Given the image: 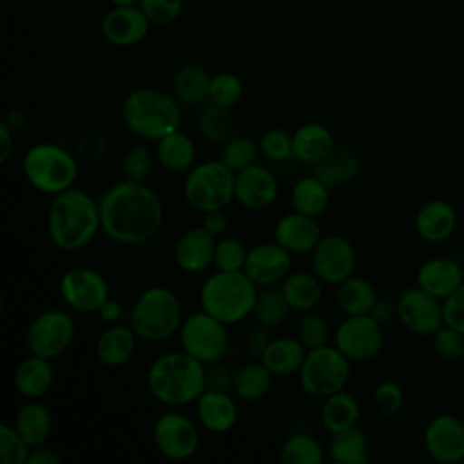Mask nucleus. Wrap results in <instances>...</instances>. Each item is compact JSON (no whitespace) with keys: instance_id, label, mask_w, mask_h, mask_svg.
<instances>
[{"instance_id":"obj_1","label":"nucleus","mask_w":464,"mask_h":464,"mask_svg":"<svg viewBox=\"0 0 464 464\" xmlns=\"http://www.w3.org/2000/svg\"><path fill=\"white\" fill-rule=\"evenodd\" d=\"M103 234L120 245H143L163 225V203L143 181L121 179L98 196Z\"/></svg>"},{"instance_id":"obj_2","label":"nucleus","mask_w":464,"mask_h":464,"mask_svg":"<svg viewBox=\"0 0 464 464\" xmlns=\"http://www.w3.org/2000/svg\"><path fill=\"white\" fill-rule=\"evenodd\" d=\"M102 228L100 205L82 188H67L56 196L47 210L51 241L65 252L85 248Z\"/></svg>"},{"instance_id":"obj_3","label":"nucleus","mask_w":464,"mask_h":464,"mask_svg":"<svg viewBox=\"0 0 464 464\" xmlns=\"http://www.w3.org/2000/svg\"><path fill=\"white\" fill-rule=\"evenodd\" d=\"M150 395L169 406L198 401L207 390V368L187 352H169L156 357L147 370Z\"/></svg>"},{"instance_id":"obj_4","label":"nucleus","mask_w":464,"mask_h":464,"mask_svg":"<svg viewBox=\"0 0 464 464\" xmlns=\"http://www.w3.org/2000/svg\"><path fill=\"white\" fill-rule=\"evenodd\" d=\"M121 118L129 130L149 141L179 130L183 120L176 96L152 87L130 91L121 103Z\"/></svg>"},{"instance_id":"obj_5","label":"nucleus","mask_w":464,"mask_h":464,"mask_svg":"<svg viewBox=\"0 0 464 464\" xmlns=\"http://www.w3.org/2000/svg\"><path fill=\"white\" fill-rule=\"evenodd\" d=\"M257 294V285L243 270H218L203 281L199 303L221 323L237 324L254 314Z\"/></svg>"},{"instance_id":"obj_6","label":"nucleus","mask_w":464,"mask_h":464,"mask_svg":"<svg viewBox=\"0 0 464 464\" xmlns=\"http://www.w3.org/2000/svg\"><path fill=\"white\" fill-rule=\"evenodd\" d=\"M183 323L181 303L169 286L143 290L129 312V324L138 339L158 343L172 337Z\"/></svg>"},{"instance_id":"obj_7","label":"nucleus","mask_w":464,"mask_h":464,"mask_svg":"<svg viewBox=\"0 0 464 464\" xmlns=\"http://www.w3.org/2000/svg\"><path fill=\"white\" fill-rule=\"evenodd\" d=\"M22 169L36 190L51 196L74 187L78 178V163L72 154L51 141L33 145L24 156Z\"/></svg>"},{"instance_id":"obj_8","label":"nucleus","mask_w":464,"mask_h":464,"mask_svg":"<svg viewBox=\"0 0 464 464\" xmlns=\"http://www.w3.org/2000/svg\"><path fill=\"white\" fill-rule=\"evenodd\" d=\"M183 196L201 214L225 210L236 199V172L221 160L203 161L185 176Z\"/></svg>"},{"instance_id":"obj_9","label":"nucleus","mask_w":464,"mask_h":464,"mask_svg":"<svg viewBox=\"0 0 464 464\" xmlns=\"http://www.w3.org/2000/svg\"><path fill=\"white\" fill-rule=\"evenodd\" d=\"M350 375L352 361L335 344L310 348L299 368L301 388L315 399H324L344 390Z\"/></svg>"},{"instance_id":"obj_10","label":"nucleus","mask_w":464,"mask_h":464,"mask_svg":"<svg viewBox=\"0 0 464 464\" xmlns=\"http://www.w3.org/2000/svg\"><path fill=\"white\" fill-rule=\"evenodd\" d=\"M228 324L221 323L203 308L183 317L178 330L181 350L201 361L203 364H212L221 361L230 348Z\"/></svg>"},{"instance_id":"obj_11","label":"nucleus","mask_w":464,"mask_h":464,"mask_svg":"<svg viewBox=\"0 0 464 464\" xmlns=\"http://www.w3.org/2000/svg\"><path fill=\"white\" fill-rule=\"evenodd\" d=\"M74 337L72 317L58 308L38 314L25 330V344L31 353L54 359L62 355Z\"/></svg>"},{"instance_id":"obj_12","label":"nucleus","mask_w":464,"mask_h":464,"mask_svg":"<svg viewBox=\"0 0 464 464\" xmlns=\"http://www.w3.org/2000/svg\"><path fill=\"white\" fill-rule=\"evenodd\" d=\"M334 344L352 362L370 361L382 350V324L372 314L346 315L334 332Z\"/></svg>"},{"instance_id":"obj_13","label":"nucleus","mask_w":464,"mask_h":464,"mask_svg":"<svg viewBox=\"0 0 464 464\" xmlns=\"http://www.w3.org/2000/svg\"><path fill=\"white\" fill-rule=\"evenodd\" d=\"M152 440L165 459L185 460L199 448V430L188 415L172 410L156 419L152 426Z\"/></svg>"},{"instance_id":"obj_14","label":"nucleus","mask_w":464,"mask_h":464,"mask_svg":"<svg viewBox=\"0 0 464 464\" xmlns=\"http://www.w3.org/2000/svg\"><path fill=\"white\" fill-rule=\"evenodd\" d=\"M397 317L404 328L417 335H433L444 324L442 301L420 286L402 290L395 301Z\"/></svg>"},{"instance_id":"obj_15","label":"nucleus","mask_w":464,"mask_h":464,"mask_svg":"<svg viewBox=\"0 0 464 464\" xmlns=\"http://www.w3.org/2000/svg\"><path fill=\"white\" fill-rule=\"evenodd\" d=\"M357 254L350 239L339 234L323 236L312 250L314 274L328 285H339L353 276Z\"/></svg>"},{"instance_id":"obj_16","label":"nucleus","mask_w":464,"mask_h":464,"mask_svg":"<svg viewBox=\"0 0 464 464\" xmlns=\"http://www.w3.org/2000/svg\"><path fill=\"white\" fill-rule=\"evenodd\" d=\"M60 294L72 310L92 314L109 299V285L98 270L74 266L62 276Z\"/></svg>"},{"instance_id":"obj_17","label":"nucleus","mask_w":464,"mask_h":464,"mask_svg":"<svg viewBox=\"0 0 464 464\" xmlns=\"http://www.w3.org/2000/svg\"><path fill=\"white\" fill-rule=\"evenodd\" d=\"M424 450L440 464L464 460V420L453 413L435 415L424 430Z\"/></svg>"},{"instance_id":"obj_18","label":"nucleus","mask_w":464,"mask_h":464,"mask_svg":"<svg viewBox=\"0 0 464 464\" xmlns=\"http://www.w3.org/2000/svg\"><path fill=\"white\" fill-rule=\"evenodd\" d=\"M243 272L257 286H274L292 272V254L277 241L254 245L248 248Z\"/></svg>"},{"instance_id":"obj_19","label":"nucleus","mask_w":464,"mask_h":464,"mask_svg":"<svg viewBox=\"0 0 464 464\" xmlns=\"http://www.w3.org/2000/svg\"><path fill=\"white\" fill-rule=\"evenodd\" d=\"M150 22L140 5H112L102 18V36L116 47H132L149 34Z\"/></svg>"},{"instance_id":"obj_20","label":"nucleus","mask_w":464,"mask_h":464,"mask_svg":"<svg viewBox=\"0 0 464 464\" xmlns=\"http://www.w3.org/2000/svg\"><path fill=\"white\" fill-rule=\"evenodd\" d=\"M279 194L276 174L265 165H250L236 172V201L250 210L270 207Z\"/></svg>"},{"instance_id":"obj_21","label":"nucleus","mask_w":464,"mask_h":464,"mask_svg":"<svg viewBox=\"0 0 464 464\" xmlns=\"http://www.w3.org/2000/svg\"><path fill=\"white\" fill-rule=\"evenodd\" d=\"M218 237L205 230V227H192L185 230L174 243V263L187 274H199L214 265Z\"/></svg>"},{"instance_id":"obj_22","label":"nucleus","mask_w":464,"mask_h":464,"mask_svg":"<svg viewBox=\"0 0 464 464\" xmlns=\"http://www.w3.org/2000/svg\"><path fill=\"white\" fill-rule=\"evenodd\" d=\"M274 237L290 254H308L321 241L323 230L315 218L294 210L279 218L274 227Z\"/></svg>"},{"instance_id":"obj_23","label":"nucleus","mask_w":464,"mask_h":464,"mask_svg":"<svg viewBox=\"0 0 464 464\" xmlns=\"http://www.w3.org/2000/svg\"><path fill=\"white\" fill-rule=\"evenodd\" d=\"M462 283V266L451 257H430L417 270V286L440 301L448 299Z\"/></svg>"},{"instance_id":"obj_24","label":"nucleus","mask_w":464,"mask_h":464,"mask_svg":"<svg viewBox=\"0 0 464 464\" xmlns=\"http://www.w3.org/2000/svg\"><path fill=\"white\" fill-rule=\"evenodd\" d=\"M415 232L428 243H442L457 228V210L444 199L424 201L413 218Z\"/></svg>"},{"instance_id":"obj_25","label":"nucleus","mask_w":464,"mask_h":464,"mask_svg":"<svg viewBox=\"0 0 464 464\" xmlns=\"http://www.w3.org/2000/svg\"><path fill=\"white\" fill-rule=\"evenodd\" d=\"M196 413L199 424L214 433L228 431L237 420V406L223 390L207 388L196 401Z\"/></svg>"},{"instance_id":"obj_26","label":"nucleus","mask_w":464,"mask_h":464,"mask_svg":"<svg viewBox=\"0 0 464 464\" xmlns=\"http://www.w3.org/2000/svg\"><path fill=\"white\" fill-rule=\"evenodd\" d=\"M294 158L306 165H317L334 152L332 130L317 121L299 125L292 134Z\"/></svg>"},{"instance_id":"obj_27","label":"nucleus","mask_w":464,"mask_h":464,"mask_svg":"<svg viewBox=\"0 0 464 464\" xmlns=\"http://www.w3.org/2000/svg\"><path fill=\"white\" fill-rule=\"evenodd\" d=\"M136 332L132 330L130 324H121L114 323L107 326L94 346L96 359L111 368H118L127 364L136 350Z\"/></svg>"},{"instance_id":"obj_28","label":"nucleus","mask_w":464,"mask_h":464,"mask_svg":"<svg viewBox=\"0 0 464 464\" xmlns=\"http://www.w3.org/2000/svg\"><path fill=\"white\" fill-rule=\"evenodd\" d=\"M49 361L51 359L31 353L29 357L18 362L13 375V382L22 397L40 399L49 392L54 379V370Z\"/></svg>"},{"instance_id":"obj_29","label":"nucleus","mask_w":464,"mask_h":464,"mask_svg":"<svg viewBox=\"0 0 464 464\" xmlns=\"http://www.w3.org/2000/svg\"><path fill=\"white\" fill-rule=\"evenodd\" d=\"M308 348L299 337H276L261 355V362L277 377L299 373Z\"/></svg>"},{"instance_id":"obj_30","label":"nucleus","mask_w":464,"mask_h":464,"mask_svg":"<svg viewBox=\"0 0 464 464\" xmlns=\"http://www.w3.org/2000/svg\"><path fill=\"white\" fill-rule=\"evenodd\" d=\"M13 426L31 448H36L47 442L53 430V417L42 402L27 399V402L16 411Z\"/></svg>"},{"instance_id":"obj_31","label":"nucleus","mask_w":464,"mask_h":464,"mask_svg":"<svg viewBox=\"0 0 464 464\" xmlns=\"http://www.w3.org/2000/svg\"><path fill=\"white\" fill-rule=\"evenodd\" d=\"M279 288L290 308L297 312H310L323 299V281L310 272H290Z\"/></svg>"},{"instance_id":"obj_32","label":"nucleus","mask_w":464,"mask_h":464,"mask_svg":"<svg viewBox=\"0 0 464 464\" xmlns=\"http://www.w3.org/2000/svg\"><path fill=\"white\" fill-rule=\"evenodd\" d=\"M328 457L339 464H366L370 460V440L361 426H350L332 433L328 442Z\"/></svg>"},{"instance_id":"obj_33","label":"nucleus","mask_w":464,"mask_h":464,"mask_svg":"<svg viewBox=\"0 0 464 464\" xmlns=\"http://www.w3.org/2000/svg\"><path fill=\"white\" fill-rule=\"evenodd\" d=\"M208 71L199 63H185L172 76V94L179 103L201 105L208 102Z\"/></svg>"},{"instance_id":"obj_34","label":"nucleus","mask_w":464,"mask_h":464,"mask_svg":"<svg viewBox=\"0 0 464 464\" xmlns=\"http://www.w3.org/2000/svg\"><path fill=\"white\" fill-rule=\"evenodd\" d=\"M156 160L170 172H188L194 167L196 145L181 130H174L156 141Z\"/></svg>"},{"instance_id":"obj_35","label":"nucleus","mask_w":464,"mask_h":464,"mask_svg":"<svg viewBox=\"0 0 464 464\" xmlns=\"http://www.w3.org/2000/svg\"><path fill=\"white\" fill-rule=\"evenodd\" d=\"M319 417L323 428L332 435L355 426L361 417V406L352 393L341 390L323 399Z\"/></svg>"},{"instance_id":"obj_36","label":"nucleus","mask_w":464,"mask_h":464,"mask_svg":"<svg viewBox=\"0 0 464 464\" xmlns=\"http://www.w3.org/2000/svg\"><path fill=\"white\" fill-rule=\"evenodd\" d=\"M377 292L373 285L359 276H350L337 285L335 301L346 315L370 314L377 303Z\"/></svg>"},{"instance_id":"obj_37","label":"nucleus","mask_w":464,"mask_h":464,"mask_svg":"<svg viewBox=\"0 0 464 464\" xmlns=\"http://www.w3.org/2000/svg\"><path fill=\"white\" fill-rule=\"evenodd\" d=\"M290 201L295 212L319 218L330 205V187L317 176H304L294 183Z\"/></svg>"},{"instance_id":"obj_38","label":"nucleus","mask_w":464,"mask_h":464,"mask_svg":"<svg viewBox=\"0 0 464 464\" xmlns=\"http://www.w3.org/2000/svg\"><path fill=\"white\" fill-rule=\"evenodd\" d=\"M274 373L263 362H246L234 373L232 392L243 401H257L272 388Z\"/></svg>"},{"instance_id":"obj_39","label":"nucleus","mask_w":464,"mask_h":464,"mask_svg":"<svg viewBox=\"0 0 464 464\" xmlns=\"http://www.w3.org/2000/svg\"><path fill=\"white\" fill-rule=\"evenodd\" d=\"M361 170V158L353 150H335L321 163L314 165V176L328 187L353 179Z\"/></svg>"},{"instance_id":"obj_40","label":"nucleus","mask_w":464,"mask_h":464,"mask_svg":"<svg viewBox=\"0 0 464 464\" xmlns=\"http://www.w3.org/2000/svg\"><path fill=\"white\" fill-rule=\"evenodd\" d=\"M279 460L283 464H321L324 460V450L312 435L294 433L283 442Z\"/></svg>"},{"instance_id":"obj_41","label":"nucleus","mask_w":464,"mask_h":464,"mask_svg":"<svg viewBox=\"0 0 464 464\" xmlns=\"http://www.w3.org/2000/svg\"><path fill=\"white\" fill-rule=\"evenodd\" d=\"M234 120L230 109L219 105H207L198 116V130L210 143H225L232 136Z\"/></svg>"},{"instance_id":"obj_42","label":"nucleus","mask_w":464,"mask_h":464,"mask_svg":"<svg viewBox=\"0 0 464 464\" xmlns=\"http://www.w3.org/2000/svg\"><path fill=\"white\" fill-rule=\"evenodd\" d=\"M290 310L292 308L286 303L281 288L265 286V290H261L257 294V301H256V306H254V315H256V319L261 326L270 328V326L281 324L286 319Z\"/></svg>"},{"instance_id":"obj_43","label":"nucleus","mask_w":464,"mask_h":464,"mask_svg":"<svg viewBox=\"0 0 464 464\" xmlns=\"http://www.w3.org/2000/svg\"><path fill=\"white\" fill-rule=\"evenodd\" d=\"M259 154H261L259 143H256L252 138L230 136L223 143L221 161L234 172H239L250 165H256Z\"/></svg>"},{"instance_id":"obj_44","label":"nucleus","mask_w":464,"mask_h":464,"mask_svg":"<svg viewBox=\"0 0 464 464\" xmlns=\"http://www.w3.org/2000/svg\"><path fill=\"white\" fill-rule=\"evenodd\" d=\"M243 98V82L230 71H221L210 76L208 102L219 107L232 109Z\"/></svg>"},{"instance_id":"obj_45","label":"nucleus","mask_w":464,"mask_h":464,"mask_svg":"<svg viewBox=\"0 0 464 464\" xmlns=\"http://www.w3.org/2000/svg\"><path fill=\"white\" fill-rule=\"evenodd\" d=\"M330 335H332V330L326 317L312 310L304 312V315L297 323V337L308 350L328 344Z\"/></svg>"},{"instance_id":"obj_46","label":"nucleus","mask_w":464,"mask_h":464,"mask_svg":"<svg viewBox=\"0 0 464 464\" xmlns=\"http://www.w3.org/2000/svg\"><path fill=\"white\" fill-rule=\"evenodd\" d=\"M246 246L237 237H221L216 243L214 252V266L225 272H236L245 268L246 261Z\"/></svg>"},{"instance_id":"obj_47","label":"nucleus","mask_w":464,"mask_h":464,"mask_svg":"<svg viewBox=\"0 0 464 464\" xmlns=\"http://www.w3.org/2000/svg\"><path fill=\"white\" fill-rule=\"evenodd\" d=\"M31 446L20 437L14 426H0V462L2 464H27Z\"/></svg>"},{"instance_id":"obj_48","label":"nucleus","mask_w":464,"mask_h":464,"mask_svg":"<svg viewBox=\"0 0 464 464\" xmlns=\"http://www.w3.org/2000/svg\"><path fill=\"white\" fill-rule=\"evenodd\" d=\"M259 149H261V154L272 161H285L290 156H294L292 136L285 129H279V127L266 129L261 134Z\"/></svg>"},{"instance_id":"obj_49","label":"nucleus","mask_w":464,"mask_h":464,"mask_svg":"<svg viewBox=\"0 0 464 464\" xmlns=\"http://www.w3.org/2000/svg\"><path fill=\"white\" fill-rule=\"evenodd\" d=\"M154 158L145 145L130 147L121 158V172L127 179L145 181L152 172Z\"/></svg>"},{"instance_id":"obj_50","label":"nucleus","mask_w":464,"mask_h":464,"mask_svg":"<svg viewBox=\"0 0 464 464\" xmlns=\"http://www.w3.org/2000/svg\"><path fill=\"white\" fill-rule=\"evenodd\" d=\"M435 353L444 361H459L464 355V334L450 324H442L433 335Z\"/></svg>"},{"instance_id":"obj_51","label":"nucleus","mask_w":464,"mask_h":464,"mask_svg":"<svg viewBox=\"0 0 464 464\" xmlns=\"http://www.w3.org/2000/svg\"><path fill=\"white\" fill-rule=\"evenodd\" d=\"M373 406L384 417L397 415L404 406V392L395 381H382L373 390Z\"/></svg>"},{"instance_id":"obj_52","label":"nucleus","mask_w":464,"mask_h":464,"mask_svg":"<svg viewBox=\"0 0 464 464\" xmlns=\"http://www.w3.org/2000/svg\"><path fill=\"white\" fill-rule=\"evenodd\" d=\"M138 5L152 25H170L179 18L183 0H140Z\"/></svg>"},{"instance_id":"obj_53","label":"nucleus","mask_w":464,"mask_h":464,"mask_svg":"<svg viewBox=\"0 0 464 464\" xmlns=\"http://www.w3.org/2000/svg\"><path fill=\"white\" fill-rule=\"evenodd\" d=\"M444 323L464 334V283L442 301Z\"/></svg>"},{"instance_id":"obj_54","label":"nucleus","mask_w":464,"mask_h":464,"mask_svg":"<svg viewBox=\"0 0 464 464\" xmlns=\"http://www.w3.org/2000/svg\"><path fill=\"white\" fill-rule=\"evenodd\" d=\"M232 382H234V373L225 364H221V361L212 362L210 368L207 370V388L228 392L232 388Z\"/></svg>"},{"instance_id":"obj_55","label":"nucleus","mask_w":464,"mask_h":464,"mask_svg":"<svg viewBox=\"0 0 464 464\" xmlns=\"http://www.w3.org/2000/svg\"><path fill=\"white\" fill-rule=\"evenodd\" d=\"M207 232H210L214 237H221L228 228V219L223 210H212L203 214V223Z\"/></svg>"},{"instance_id":"obj_56","label":"nucleus","mask_w":464,"mask_h":464,"mask_svg":"<svg viewBox=\"0 0 464 464\" xmlns=\"http://www.w3.org/2000/svg\"><path fill=\"white\" fill-rule=\"evenodd\" d=\"M60 462H62V457L53 448H47L45 444L31 448L29 459H27V464H60Z\"/></svg>"},{"instance_id":"obj_57","label":"nucleus","mask_w":464,"mask_h":464,"mask_svg":"<svg viewBox=\"0 0 464 464\" xmlns=\"http://www.w3.org/2000/svg\"><path fill=\"white\" fill-rule=\"evenodd\" d=\"M98 314H100V317L105 321V323H109V324H114V323H118L121 317H123V304L118 301V299H107L103 304H102V308L98 310Z\"/></svg>"},{"instance_id":"obj_58","label":"nucleus","mask_w":464,"mask_h":464,"mask_svg":"<svg viewBox=\"0 0 464 464\" xmlns=\"http://www.w3.org/2000/svg\"><path fill=\"white\" fill-rule=\"evenodd\" d=\"M270 341L272 339H268V335H266V332L263 328L252 330L250 335H248V350H250V353L261 359V355H263V352H265V348L268 346Z\"/></svg>"},{"instance_id":"obj_59","label":"nucleus","mask_w":464,"mask_h":464,"mask_svg":"<svg viewBox=\"0 0 464 464\" xmlns=\"http://www.w3.org/2000/svg\"><path fill=\"white\" fill-rule=\"evenodd\" d=\"M381 324H386L393 315H397L395 303H390L388 299H377L373 310L370 312Z\"/></svg>"},{"instance_id":"obj_60","label":"nucleus","mask_w":464,"mask_h":464,"mask_svg":"<svg viewBox=\"0 0 464 464\" xmlns=\"http://www.w3.org/2000/svg\"><path fill=\"white\" fill-rule=\"evenodd\" d=\"M0 140H2V149H0V161L5 163L14 149V132L2 121L0 123Z\"/></svg>"},{"instance_id":"obj_61","label":"nucleus","mask_w":464,"mask_h":464,"mask_svg":"<svg viewBox=\"0 0 464 464\" xmlns=\"http://www.w3.org/2000/svg\"><path fill=\"white\" fill-rule=\"evenodd\" d=\"M25 121H27L25 112H24V111H20V109H13V111H9V112L5 114V118H4V123H5L13 132H18V130L25 125Z\"/></svg>"},{"instance_id":"obj_62","label":"nucleus","mask_w":464,"mask_h":464,"mask_svg":"<svg viewBox=\"0 0 464 464\" xmlns=\"http://www.w3.org/2000/svg\"><path fill=\"white\" fill-rule=\"evenodd\" d=\"M138 2L140 0H111L112 5H120V7H123V5H138Z\"/></svg>"},{"instance_id":"obj_63","label":"nucleus","mask_w":464,"mask_h":464,"mask_svg":"<svg viewBox=\"0 0 464 464\" xmlns=\"http://www.w3.org/2000/svg\"><path fill=\"white\" fill-rule=\"evenodd\" d=\"M388 2H397V0H388Z\"/></svg>"}]
</instances>
